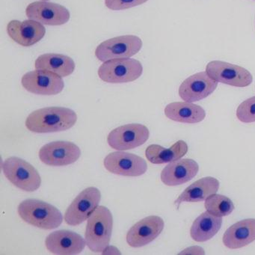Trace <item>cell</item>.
Segmentation results:
<instances>
[{"label": "cell", "instance_id": "6da1fadb", "mask_svg": "<svg viewBox=\"0 0 255 255\" xmlns=\"http://www.w3.org/2000/svg\"><path fill=\"white\" fill-rule=\"evenodd\" d=\"M77 122L74 110L65 107H47L32 112L25 125L35 133H49L71 129Z\"/></svg>", "mask_w": 255, "mask_h": 255}, {"label": "cell", "instance_id": "7a4b0ae2", "mask_svg": "<svg viewBox=\"0 0 255 255\" xmlns=\"http://www.w3.org/2000/svg\"><path fill=\"white\" fill-rule=\"evenodd\" d=\"M113 229L111 212L104 206H98L88 219L85 234L86 246L95 253H102L110 246Z\"/></svg>", "mask_w": 255, "mask_h": 255}, {"label": "cell", "instance_id": "3957f363", "mask_svg": "<svg viewBox=\"0 0 255 255\" xmlns=\"http://www.w3.org/2000/svg\"><path fill=\"white\" fill-rule=\"evenodd\" d=\"M17 212L25 222L41 229H55L63 222V216L56 207L41 200L22 201Z\"/></svg>", "mask_w": 255, "mask_h": 255}, {"label": "cell", "instance_id": "277c9868", "mask_svg": "<svg viewBox=\"0 0 255 255\" xmlns=\"http://www.w3.org/2000/svg\"><path fill=\"white\" fill-rule=\"evenodd\" d=\"M5 177L13 185L25 192H35L41 185V178L36 168L21 158H8L2 163Z\"/></svg>", "mask_w": 255, "mask_h": 255}, {"label": "cell", "instance_id": "5b68a950", "mask_svg": "<svg viewBox=\"0 0 255 255\" xmlns=\"http://www.w3.org/2000/svg\"><path fill=\"white\" fill-rule=\"evenodd\" d=\"M142 72L141 62L128 58L104 62L98 69V76L106 83H125L138 80Z\"/></svg>", "mask_w": 255, "mask_h": 255}, {"label": "cell", "instance_id": "8992f818", "mask_svg": "<svg viewBox=\"0 0 255 255\" xmlns=\"http://www.w3.org/2000/svg\"><path fill=\"white\" fill-rule=\"evenodd\" d=\"M141 38L135 35H124L107 40L98 46L95 56L101 62L128 59L138 53L142 47Z\"/></svg>", "mask_w": 255, "mask_h": 255}, {"label": "cell", "instance_id": "52a82bcc", "mask_svg": "<svg viewBox=\"0 0 255 255\" xmlns=\"http://www.w3.org/2000/svg\"><path fill=\"white\" fill-rule=\"evenodd\" d=\"M205 71L218 83L234 87H247L253 82V77L247 69L222 61L209 62Z\"/></svg>", "mask_w": 255, "mask_h": 255}, {"label": "cell", "instance_id": "ba28073f", "mask_svg": "<svg viewBox=\"0 0 255 255\" xmlns=\"http://www.w3.org/2000/svg\"><path fill=\"white\" fill-rule=\"evenodd\" d=\"M101 200V193L95 187L86 188L80 192L67 209L65 221L68 225L77 226L87 220Z\"/></svg>", "mask_w": 255, "mask_h": 255}, {"label": "cell", "instance_id": "9c48e42d", "mask_svg": "<svg viewBox=\"0 0 255 255\" xmlns=\"http://www.w3.org/2000/svg\"><path fill=\"white\" fill-rule=\"evenodd\" d=\"M148 128L140 124H129L112 130L107 137V142L112 148L127 150L144 144L148 140Z\"/></svg>", "mask_w": 255, "mask_h": 255}, {"label": "cell", "instance_id": "30bf717a", "mask_svg": "<svg viewBox=\"0 0 255 255\" xmlns=\"http://www.w3.org/2000/svg\"><path fill=\"white\" fill-rule=\"evenodd\" d=\"M104 167L117 175L138 177L147 171V164L141 156L123 150L113 152L106 156Z\"/></svg>", "mask_w": 255, "mask_h": 255}, {"label": "cell", "instance_id": "8fae6325", "mask_svg": "<svg viewBox=\"0 0 255 255\" xmlns=\"http://www.w3.org/2000/svg\"><path fill=\"white\" fill-rule=\"evenodd\" d=\"M21 83L27 92L39 95H58L65 87L62 77L44 70L26 73L22 77Z\"/></svg>", "mask_w": 255, "mask_h": 255}, {"label": "cell", "instance_id": "7c38bea8", "mask_svg": "<svg viewBox=\"0 0 255 255\" xmlns=\"http://www.w3.org/2000/svg\"><path fill=\"white\" fill-rule=\"evenodd\" d=\"M80 156V147L71 141H53L46 144L39 150L41 162L51 166L71 165L77 162Z\"/></svg>", "mask_w": 255, "mask_h": 255}, {"label": "cell", "instance_id": "4fadbf2b", "mask_svg": "<svg viewBox=\"0 0 255 255\" xmlns=\"http://www.w3.org/2000/svg\"><path fill=\"white\" fill-rule=\"evenodd\" d=\"M26 14L29 20L48 26H62L68 23L71 17L68 8L46 1L29 4L26 8Z\"/></svg>", "mask_w": 255, "mask_h": 255}, {"label": "cell", "instance_id": "5bb4252c", "mask_svg": "<svg viewBox=\"0 0 255 255\" xmlns=\"http://www.w3.org/2000/svg\"><path fill=\"white\" fill-rule=\"evenodd\" d=\"M218 83L206 71L197 73L182 83L179 88V96L185 102H197L212 95Z\"/></svg>", "mask_w": 255, "mask_h": 255}, {"label": "cell", "instance_id": "9a60e30c", "mask_svg": "<svg viewBox=\"0 0 255 255\" xmlns=\"http://www.w3.org/2000/svg\"><path fill=\"white\" fill-rule=\"evenodd\" d=\"M165 226L163 219L157 216H150L135 223L127 234V243L133 248L147 246L156 240Z\"/></svg>", "mask_w": 255, "mask_h": 255}, {"label": "cell", "instance_id": "2e32d148", "mask_svg": "<svg viewBox=\"0 0 255 255\" xmlns=\"http://www.w3.org/2000/svg\"><path fill=\"white\" fill-rule=\"evenodd\" d=\"M86 240L74 231L60 230L47 236L45 246L47 250L53 255H79L86 247Z\"/></svg>", "mask_w": 255, "mask_h": 255}, {"label": "cell", "instance_id": "e0dca14e", "mask_svg": "<svg viewBox=\"0 0 255 255\" xmlns=\"http://www.w3.org/2000/svg\"><path fill=\"white\" fill-rule=\"evenodd\" d=\"M10 38L23 47H30L39 42L46 34L42 23L33 20H11L7 26Z\"/></svg>", "mask_w": 255, "mask_h": 255}, {"label": "cell", "instance_id": "ac0fdd59", "mask_svg": "<svg viewBox=\"0 0 255 255\" xmlns=\"http://www.w3.org/2000/svg\"><path fill=\"white\" fill-rule=\"evenodd\" d=\"M199 171V165L192 159H178L170 162L161 172L162 183L168 186H180L190 181Z\"/></svg>", "mask_w": 255, "mask_h": 255}, {"label": "cell", "instance_id": "d6986e66", "mask_svg": "<svg viewBox=\"0 0 255 255\" xmlns=\"http://www.w3.org/2000/svg\"><path fill=\"white\" fill-rule=\"evenodd\" d=\"M255 240V219H247L234 224L227 229L222 238L228 249L245 247Z\"/></svg>", "mask_w": 255, "mask_h": 255}, {"label": "cell", "instance_id": "ffe728a7", "mask_svg": "<svg viewBox=\"0 0 255 255\" xmlns=\"http://www.w3.org/2000/svg\"><path fill=\"white\" fill-rule=\"evenodd\" d=\"M170 120L185 124H197L206 118V112L201 106L189 102H174L168 104L164 110Z\"/></svg>", "mask_w": 255, "mask_h": 255}, {"label": "cell", "instance_id": "44dd1931", "mask_svg": "<svg viewBox=\"0 0 255 255\" xmlns=\"http://www.w3.org/2000/svg\"><path fill=\"white\" fill-rule=\"evenodd\" d=\"M219 189V181L213 177H206L197 180L188 186L176 200L179 205L183 202H199L205 201L210 195H214Z\"/></svg>", "mask_w": 255, "mask_h": 255}, {"label": "cell", "instance_id": "7402d4cb", "mask_svg": "<svg viewBox=\"0 0 255 255\" xmlns=\"http://www.w3.org/2000/svg\"><path fill=\"white\" fill-rule=\"evenodd\" d=\"M222 225V217L204 212L194 221L190 229L191 237L199 243L208 241L219 232Z\"/></svg>", "mask_w": 255, "mask_h": 255}, {"label": "cell", "instance_id": "603a6c76", "mask_svg": "<svg viewBox=\"0 0 255 255\" xmlns=\"http://www.w3.org/2000/svg\"><path fill=\"white\" fill-rule=\"evenodd\" d=\"M35 67L36 69L50 71L61 77H66L74 72L75 63L69 56L47 53L38 57L35 60Z\"/></svg>", "mask_w": 255, "mask_h": 255}, {"label": "cell", "instance_id": "cb8c5ba5", "mask_svg": "<svg viewBox=\"0 0 255 255\" xmlns=\"http://www.w3.org/2000/svg\"><path fill=\"white\" fill-rule=\"evenodd\" d=\"M188 145L183 140H179L169 148L159 144H151L147 147L145 156L153 164H165L181 159L187 153Z\"/></svg>", "mask_w": 255, "mask_h": 255}, {"label": "cell", "instance_id": "d4e9b609", "mask_svg": "<svg viewBox=\"0 0 255 255\" xmlns=\"http://www.w3.org/2000/svg\"><path fill=\"white\" fill-rule=\"evenodd\" d=\"M204 207L209 213L219 217L229 216L234 210V203L229 198L216 193L205 200Z\"/></svg>", "mask_w": 255, "mask_h": 255}, {"label": "cell", "instance_id": "484cf974", "mask_svg": "<svg viewBox=\"0 0 255 255\" xmlns=\"http://www.w3.org/2000/svg\"><path fill=\"white\" fill-rule=\"evenodd\" d=\"M237 118L243 123L255 122V96L246 100L239 106Z\"/></svg>", "mask_w": 255, "mask_h": 255}, {"label": "cell", "instance_id": "4316f807", "mask_svg": "<svg viewBox=\"0 0 255 255\" xmlns=\"http://www.w3.org/2000/svg\"><path fill=\"white\" fill-rule=\"evenodd\" d=\"M148 0H105L107 8L114 11L128 9L145 3Z\"/></svg>", "mask_w": 255, "mask_h": 255}, {"label": "cell", "instance_id": "83f0119b", "mask_svg": "<svg viewBox=\"0 0 255 255\" xmlns=\"http://www.w3.org/2000/svg\"><path fill=\"white\" fill-rule=\"evenodd\" d=\"M41 1H49V0H41Z\"/></svg>", "mask_w": 255, "mask_h": 255}]
</instances>
